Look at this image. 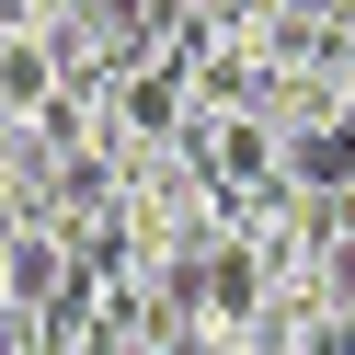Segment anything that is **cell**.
<instances>
[{"mask_svg": "<svg viewBox=\"0 0 355 355\" xmlns=\"http://www.w3.org/2000/svg\"><path fill=\"white\" fill-rule=\"evenodd\" d=\"M344 172H355V80H344Z\"/></svg>", "mask_w": 355, "mask_h": 355, "instance_id": "1", "label": "cell"}, {"mask_svg": "<svg viewBox=\"0 0 355 355\" xmlns=\"http://www.w3.org/2000/svg\"><path fill=\"white\" fill-rule=\"evenodd\" d=\"M0 230H12V218H0ZM0 298H12V263H0Z\"/></svg>", "mask_w": 355, "mask_h": 355, "instance_id": "2", "label": "cell"}]
</instances>
